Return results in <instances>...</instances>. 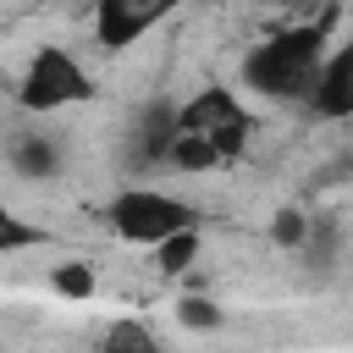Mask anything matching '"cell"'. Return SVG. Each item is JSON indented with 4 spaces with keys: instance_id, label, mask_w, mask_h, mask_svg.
Returning a JSON list of instances; mask_svg holds the SVG:
<instances>
[{
    "instance_id": "8992f818",
    "label": "cell",
    "mask_w": 353,
    "mask_h": 353,
    "mask_svg": "<svg viewBox=\"0 0 353 353\" xmlns=\"http://www.w3.org/2000/svg\"><path fill=\"white\" fill-rule=\"evenodd\" d=\"M309 110L320 121H353V28L331 44L325 72H320V83L309 94Z\"/></svg>"
},
{
    "instance_id": "30bf717a",
    "label": "cell",
    "mask_w": 353,
    "mask_h": 353,
    "mask_svg": "<svg viewBox=\"0 0 353 353\" xmlns=\"http://www.w3.org/2000/svg\"><path fill=\"white\" fill-rule=\"evenodd\" d=\"M50 287H55L66 303H88V298L99 292V276H94L88 259H61V265L50 270Z\"/></svg>"
},
{
    "instance_id": "9c48e42d",
    "label": "cell",
    "mask_w": 353,
    "mask_h": 353,
    "mask_svg": "<svg viewBox=\"0 0 353 353\" xmlns=\"http://www.w3.org/2000/svg\"><path fill=\"white\" fill-rule=\"evenodd\" d=\"M199 248H204V232L188 226V232H176V237H165V243L154 248V265H160L165 276H188V270L199 265Z\"/></svg>"
},
{
    "instance_id": "6da1fadb",
    "label": "cell",
    "mask_w": 353,
    "mask_h": 353,
    "mask_svg": "<svg viewBox=\"0 0 353 353\" xmlns=\"http://www.w3.org/2000/svg\"><path fill=\"white\" fill-rule=\"evenodd\" d=\"M331 28L336 17H309V22H287L276 33H265L248 55H243V88H254L259 99L276 105H309L325 55H331Z\"/></svg>"
},
{
    "instance_id": "8fae6325",
    "label": "cell",
    "mask_w": 353,
    "mask_h": 353,
    "mask_svg": "<svg viewBox=\"0 0 353 353\" xmlns=\"http://www.w3.org/2000/svg\"><path fill=\"white\" fill-rule=\"evenodd\" d=\"M99 353H160V336L143 320H110L99 336Z\"/></svg>"
},
{
    "instance_id": "277c9868",
    "label": "cell",
    "mask_w": 353,
    "mask_h": 353,
    "mask_svg": "<svg viewBox=\"0 0 353 353\" xmlns=\"http://www.w3.org/2000/svg\"><path fill=\"white\" fill-rule=\"evenodd\" d=\"M94 99V77L88 66L66 50V44H39L17 77V105L33 110V116H55L66 105H83Z\"/></svg>"
},
{
    "instance_id": "ba28073f",
    "label": "cell",
    "mask_w": 353,
    "mask_h": 353,
    "mask_svg": "<svg viewBox=\"0 0 353 353\" xmlns=\"http://www.w3.org/2000/svg\"><path fill=\"white\" fill-rule=\"evenodd\" d=\"M11 165H17L22 176H55V171H61V143H55L50 132H22V138L11 143Z\"/></svg>"
},
{
    "instance_id": "52a82bcc",
    "label": "cell",
    "mask_w": 353,
    "mask_h": 353,
    "mask_svg": "<svg viewBox=\"0 0 353 353\" xmlns=\"http://www.w3.org/2000/svg\"><path fill=\"white\" fill-rule=\"evenodd\" d=\"M171 138H176V105H165V99L143 105V116H138V132H132L138 154H143V160H165Z\"/></svg>"
},
{
    "instance_id": "3957f363",
    "label": "cell",
    "mask_w": 353,
    "mask_h": 353,
    "mask_svg": "<svg viewBox=\"0 0 353 353\" xmlns=\"http://www.w3.org/2000/svg\"><path fill=\"white\" fill-rule=\"evenodd\" d=\"M105 221H110V232H116L121 243H132V248H160L165 237H176V232H188V226H199V210H193L188 199L165 193V188L132 182V188H121V193L110 199Z\"/></svg>"
},
{
    "instance_id": "4fadbf2b",
    "label": "cell",
    "mask_w": 353,
    "mask_h": 353,
    "mask_svg": "<svg viewBox=\"0 0 353 353\" xmlns=\"http://www.w3.org/2000/svg\"><path fill=\"white\" fill-rule=\"evenodd\" d=\"M176 320H182L188 331H221V303L204 298V292H182V298H176Z\"/></svg>"
},
{
    "instance_id": "5bb4252c",
    "label": "cell",
    "mask_w": 353,
    "mask_h": 353,
    "mask_svg": "<svg viewBox=\"0 0 353 353\" xmlns=\"http://www.w3.org/2000/svg\"><path fill=\"white\" fill-rule=\"evenodd\" d=\"M309 226H314V215H303V210H276V221H270V237L281 243V248H303L309 243Z\"/></svg>"
},
{
    "instance_id": "5b68a950",
    "label": "cell",
    "mask_w": 353,
    "mask_h": 353,
    "mask_svg": "<svg viewBox=\"0 0 353 353\" xmlns=\"http://www.w3.org/2000/svg\"><path fill=\"white\" fill-rule=\"evenodd\" d=\"M176 6L188 0H94V39L105 50H132L138 39H149Z\"/></svg>"
},
{
    "instance_id": "7a4b0ae2",
    "label": "cell",
    "mask_w": 353,
    "mask_h": 353,
    "mask_svg": "<svg viewBox=\"0 0 353 353\" xmlns=\"http://www.w3.org/2000/svg\"><path fill=\"white\" fill-rule=\"evenodd\" d=\"M254 138V116L248 105L232 94V88H199L193 99L176 105V138L165 149V165L199 176V171H215L226 160H237Z\"/></svg>"
},
{
    "instance_id": "7c38bea8",
    "label": "cell",
    "mask_w": 353,
    "mask_h": 353,
    "mask_svg": "<svg viewBox=\"0 0 353 353\" xmlns=\"http://www.w3.org/2000/svg\"><path fill=\"white\" fill-rule=\"evenodd\" d=\"M39 243H44V226H33L11 204H0V254H22V248H39Z\"/></svg>"
}]
</instances>
